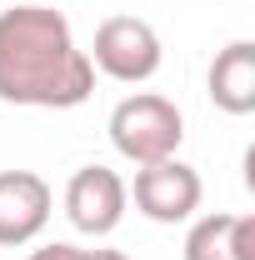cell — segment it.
<instances>
[{"mask_svg": "<svg viewBox=\"0 0 255 260\" xmlns=\"http://www.w3.org/2000/svg\"><path fill=\"white\" fill-rule=\"evenodd\" d=\"M95 90V65L70 20L50 5L0 10V100L30 110H75Z\"/></svg>", "mask_w": 255, "mask_h": 260, "instance_id": "cell-1", "label": "cell"}, {"mask_svg": "<svg viewBox=\"0 0 255 260\" xmlns=\"http://www.w3.org/2000/svg\"><path fill=\"white\" fill-rule=\"evenodd\" d=\"M185 140V115L175 110V100L165 95H125L115 110H110V145L125 155L130 165H155L170 160Z\"/></svg>", "mask_w": 255, "mask_h": 260, "instance_id": "cell-2", "label": "cell"}, {"mask_svg": "<svg viewBox=\"0 0 255 260\" xmlns=\"http://www.w3.org/2000/svg\"><path fill=\"white\" fill-rule=\"evenodd\" d=\"M160 60H165V50H160V35L150 20H140V15L100 20L95 45H90V65L100 75H110L120 85H140V80H150L160 70Z\"/></svg>", "mask_w": 255, "mask_h": 260, "instance_id": "cell-3", "label": "cell"}, {"mask_svg": "<svg viewBox=\"0 0 255 260\" xmlns=\"http://www.w3.org/2000/svg\"><path fill=\"white\" fill-rule=\"evenodd\" d=\"M135 195V210L155 225H180L200 210V175H195L185 160H155V165H135V185H125Z\"/></svg>", "mask_w": 255, "mask_h": 260, "instance_id": "cell-4", "label": "cell"}, {"mask_svg": "<svg viewBox=\"0 0 255 260\" xmlns=\"http://www.w3.org/2000/svg\"><path fill=\"white\" fill-rule=\"evenodd\" d=\"M125 205H130V190L125 180L105 165H85L70 175L65 185V215L80 235H110V230L125 220Z\"/></svg>", "mask_w": 255, "mask_h": 260, "instance_id": "cell-5", "label": "cell"}, {"mask_svg": "<svg viewBox=\"0 0 255 260\" xmlns=\"http://www.w3.org/2000/svg\"><path fill=\"white\" fill-rule=\"evenodd\" d=\"M55 195L35 170H0V245H30L50 225Z\"/></svg>", "mask_w": 255, "mask_h": 260, "instance_id": "cell-6", "label": "cell"}, {"mask_svg": "<svg viewBox=\"0 0 255 260\" xmlns=\"http://www.w3.org/2000/svg\"><path fill=\"white\" fill-rule=\"evenodd\" d=\"M205 85L225 115H250L255 110V40H230L210 60Z\"/></svg>", "mask_w": 255, "mask_h": 260, "instance_id": "cell-7", "label": "cell"}, {"mask_svg": "<svg viewBox=\"0 0 255 260\" xmlns=\"http://www.w3.org/2000/svg\"><path fill=\"white\" fill-rule=\"evenodd\" d=\"M185 260H255L250 215H200L185 235Z\"/></svg>", "mask_w": 255, "mask_h": 260, "instance_id": "cell-8", "label": "cell"}, {"mask_svg": "<svg viewBox=\"0 0 255 260\" xmlns=\"http://www.w3.org/2000/svg\"><path fill=\"white\" fill-rule=\"evenodd\" d=\"M30 260H80V245H65V240H55V245H40Z\"/></svg>", "mask_w": 255, "mask_h": 260, "instance_id": "cell-9", "label": "cell"}, {"mask_svg": "<svg viewBox=\"0 0 255 260\" xmlns=\"http://www.w3.org/2000/svg\"><path fill=\"white\" fill-rule=\"evenodd\" d=\"M80 260H130V255H120V250H80Z\"/></svg>", "mask_w": 255, "mask_h": 260, "instance_id": "cell-10", "label": "cell"}, {"mask_svg": "<svg viewBox=\"0 0 255 260\" xmlns=\"http://www.w3.org/2000/svg\"><path fill=\"white\" fill-rule=\"evenodd\" d=\"M15 5H45V0H15Z\"/></svg>", "mask_w": 255, "mask_h": 260, "instance_id": "cell-11", "label": "cell"}]
</instances>
